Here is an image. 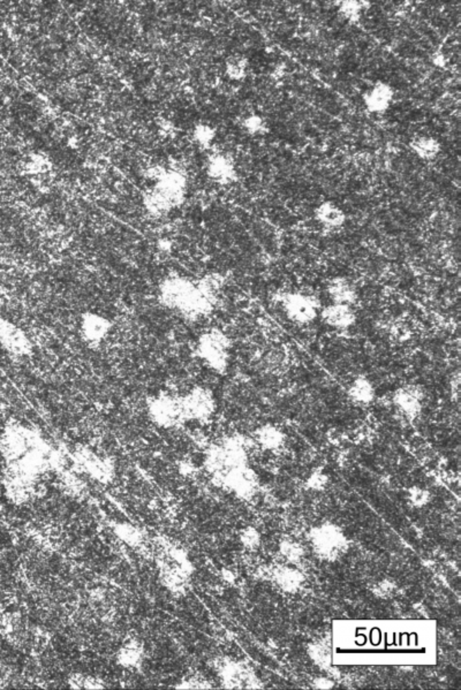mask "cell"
<instances>
[{
  "mask_svg": "<svg viewBox=\"0 0 461 690\" xmlns=\"http://www.w3.org/2000/svg\"><path fill=\"white\" fill-rule=\"evenodd\" d=\"M110 330L111 323L106 318L92 312H87L82 316L80 331L82 337L88 344H99L107 337Z\"/></svg>",
  "mask_w": 461,
  "mask_h": 690,
  "instance_id": "obj_12",
  "label": "cell"
},
{
  "mask_svg": "<svg viewBox=\"0 0 461 690\" xmlns=\"http://www.w3.org/2000/svg\"><path fill=\"white\" fill-rule=\"evenodd\" d=\"M309 652H310V656H312V659H314L317 664L322 665V666H325V665L329 664V661H330V652H329L328 649L324 648L323 645H312L310 650H309Z\"/></svg>",
  "mask_w": 461,
  "mask_h": 690,
  "instance_id": "obj_30",
  "label": "cell"
},
{
  "mask_svg": "<svg viewBox=\"0 0 461 690\" xmlns=\"http://www.w3.org/2000/svg\"><path fill=\"white\" fill-rule=\"evenodd\" d=\"M321 317L325 324L337 330H348L357 323L353 305L343 303H332L322 309Z\"/></svg>",
  "mask_w": 461,
  "mask_h": 690,
  "instance_id": "obj_11",
  "label": "cell"
},
{
  "mask_svg": "<svg viewBox=\"0 0 461 690\" xmlns=\"http://www.w3.org/2000/svg\"><path fill=\"white\" fill-rule=\"evenodd\" d=\"M148 413L155 425L160 428L171 429L185 423L181 399L169 393H160L148 402Z\"/></svg>",
  "mask_w": 461,
  "mask_h": 690,
  "instance_id": "obj_4",
  "label": "cell"
},
{
  "mask_svg": "<svg viewBox=\"0 0 461 690\" xmlns=\"http://www.w3.org/2000/svg\"><path fill=\"white\" fill-rule=\"evenodd\" d=\"M422 392L415 386H404L393 396L397 408L406 416H416L422 409Z\"/></svg>",
  "mask_w": 461,
  "mask_h": 690,
  "instance_id": "obj_14",
  "label": "cell"
},
{
  "mask_svg": "<svg viewBox=\"0 0 461 690\" xmlns=\"http://www.w3.org/2000/svg\"><path fill=\"white\" fill-rule=\"evenodd\" d=\"M43 439L39 432L22 425H12L4 432L0 441V450L7 462H14L28 450L41 444Z\"/></svg>",
  "mask_w": 461,
  "mask_h": 690,
  "instance_id": "obj_3",
  "label": "cell"
},
{
  "mask_svg": "<svg viewBox=\"0 0 461 690\" xmlns=\"http://www.w3.org/2000/svg\"><path fill=\"white\" fill-rule=\"evenodd\" d=\"M314 217L322 226L337 230L344 226L346 223V214L340 207L331 201H325L314 211Z\"/></svg>",
  "mask_w": 461,
  "mask_h": 690,
  "instance_id": "obj_16",
  "label": "cell"
},
{
  "mask_svg": "<svg viewBox=\"0 0 461 690\" xmlns=\"http://www.w3.org/2000/svg\"><path fill=\"white\" fill-rule=\"evenodd\" d=\"M248 60L241 55H233L226 60L225 71L230 80L241 81L247 76Z\"/></svg>",
  "mask_w": 461,
  "mask_h": 690,
  "instance_id": "obj_22",
  "label": "cell"
},
{
  "mask_svg": "<svg viewBox=\"0 0 461 690\" xmlns=\"http://www.w3.org/2000/svg\"><path fill=\"white\" fill-rule=\"evenodd\" d=\"M160 300L165 307L189 319L208 315L214 305L198 284L184 278H171L163 282Z\"/></svg>",
  "mask_w": 461,
  "mask_h": 690,
  "instance_id": "obj_1",
  "label": "cell"
},
{
  "mask_svg": "<svg viewBox=\"0 0 461 690\" xmlns=\"http://www.w3.org/2000/svg\"><path fill=\"white\" fill-rule=\"evenodd\" d=\"M377 588H378V591H377V593H378L380 596H382V595H385V596H387L389 593H392L393 590V586H391L389 581H384L382 584H378Z\"/></svg>",
  "mask_w": 461,
  "mask_h": 690,
  "instance_id": "obj_33",
  "label": "cell"
},
{
  "mask_svg": "<svg viewBox=\"0 0 461 690\" xmlns=\"http://www.w3.org/2000/svg\"><path fill=\"white\" fill-rule=\"evenodd\" d=\"M209 178L221 185H230L237 180V171L230 157L221 153L212 156L207 165Z\"/></svg>",
  "mask_w": 461,
  "mask_h": 690,
  "instance_id": "obj_13",
  "label": "cell"
},
{
  "mask_svg": "<svg viewBox=\"0 0 461 690\" xmlns=\"http://www.w3.org/2000/svg\"><path fill=\"white\" fill-rule=\"evenodd\" d=\"M326 481H328V478H326V476H324V475H322V474H315V475H312V476L310 477V480H309L308 482V485L310 486V488H312V489H322V488H324L325 484H326Z\"/></svg>",
  "mask_w": 461,
  "mask_h": 690,
  "instance_id": "obj_31",
  "label": "cell"
},
{
  "mask_svg": "<svg viewBox=\"0 0 461 690\" xmlns=\"http://www.w3.org/2000/svg\"><path fill=\"white\" fill-rule=\"evenodd\" d=\"M260 534L254 528L245 529L241 532V541L248 548H256L260 545Z\"/></svg>",
  "mask_w": 461,
  "mask_h": 690,
  "instance_id": "obj_29",
  "label": "cell"
},
{
  "mask_svg": "<svg viewBox=\"0 0 461 690\" xmlns=\"http://www.w3.org/2000/svg\"><path fill=\"white\" fill-rule=\"evenodd\" d=\"M257 443L266 450H277L282 448L285 441V434L276 425H266L256 432Z\"/></svg>",
  "mask_w": 461,
  "mask_h": 690,
  "instance_id": "obj_20",
  "label": "cell"
},
{
  "mask_svg": "<svg viewBox=\"0 0 461 690\" xmlns=\"http://www.w3.org/2000/svg\"><path fill=\"white\" fill-rule=\"evenodd\" d=\"M221 484L242 498L249 499L257 486L256 474L247 466L237 467L217 477Z\"/></svg>",
  "mask_w": 461,
  "mask_h": 690,
  "instance_id": "obj_9",
  "label": "cell"
},
{
  "mask_svg": "<svg viewBox=\"0 0 461 690\" xmlns=\"http://www.w3.org/2000/svg\"><path fill=\"white\" fill-rule=\"evenodd\" d=\"M348 396L352 401L359 406L371 405L375 400L376 391L373 382L366 377H357L350 385Z\"/></svg>",
  "mask_w": 461,
  "mask_h": 690,
  "instance_id": "obj_19",
  "label": "cell"
},
{
  "mask_svg": "<svg viewBox=\"0 0 461 690\" xmlns=\"http://www.w3.org/2000/svg\"><path fill=\"white\" fill-rule=\"evenodd\" d=\"M409 148L414 155L418 156L422 160H426V162H432L434 159L437 158V156L441 153V150H442V146H441L439 139L436 137H428V135H422V137L413 139L409 142Z\"/></svg>",
  "mask_w": 461,
  "mask_h": 690,
  "instance_id": "obj_18",
  "label": "cell"
},
{
  "mask_svg": "<svg viewBox=\"0 0 461 690\" xmlns=\"http://www.w3.org/2000/svg\"><path fill=\"white\" fill-rule=\"evenodd\" d=\"M280 552L283 553L284 557L287 560L292 561V563L299 561L302 554H303L301 546L296 541H285L283 544L280 545Z\"/></svg>",
  "mask_w": 461,
  "mask_h": 690,
  "instance_id": "obj_27",
  "label": "cell"
},
{
  "mask_svg": "<svg viewBox=\"0 0 461 690\" xmlns=\"http://www.w3.org/2000/svg\"><path fill=\"white\" fill-rule=\"evenodd\" d=\"M368 7H371V3H367V1L345 0V1H340L339 11L343 14V17L348 20L350 22H357L360 20L362 11L366 10Z\"/></svg>",
  "mask_w": 461,
  "mask_h": 690,
  "instance_id": "obj_23",
  "label": "cell"
},
{
  "mask_svg": "<svg viewBox=\"0 0 461 690\" xmlns=\"http://www.w3.org/2000/svg\"><path fill=\"white\" fill-rule=\"evenodd\" d=\"M221 675L226 688H257L254 677H250L249 672L239 663L228 661L223 665Z\"/></svg>",
  "mask_w": 461,
  "mask_h": 690,
  "instance_id": "obj_15",
  "label": "cell"
},
{
  "mask_svg": "<svg viewBox=\"0 0 461 690\" xmlns=\"http://www.w3.org/2000/svg\"><path fill=\"white\" fill-rule=\"evenodd\" d=\"M242 127L249 135L259 137V135H266L268 132V123L263 117L259 114H250L245 118L242 121Z\"/></svg>",
  "mask_w": 461,
  "mask_h": 690,
  "instance_id": "obj_24",
  "label": "cell"
},
{
  "mask_svg": "<svg viewBox=\"0 0 461 690\" xmlns=\"http://www.w3.org/2000/svg\"><path fill=\"white\" fill-rule=\"evenodd\" d=\"M0 345L14 357H28L33 352V344L27 334L5 318H0Z\"/></svg>",
  "mask_w": 461,
  "mask_h": 690,
  "instance_id": "obj_8",
  "label": "cell"
},
{
  "mask_svg": "<svg viewBox=\"0 0 461 690\" xmlns=\"http://www.w3.org/2000/svg\"><path fill=\"white\" fill-rule=\"evenodd\" d=\"M193 137H194V139H195L200 146L207 148V146L212 144V141L216 137V130L210 125L198 123V125H196L195 128H194Z\"/></svg>",
  "mask_w": 461,
  "mask_h": 690,
  "instance_id": "obj_25",
  "label": "cell"
},
{
  "mask_svg": "<svg viewBox=\"0 0 461 690\" xmlns=\"http://www.w3.org/2000/svg\"><path fill=\"white\" fill-rule=\"evenodd\" d=\"M275 579L277 584L287 593H296L303 584V575L299 570L293 568L284 567L277 570Z\"/></svg>",
  "mask_w": 461,
  "mask_h": 690,
  "instance_id": "obj_21",
  "label": "cell"
},
{
  "mask_svg": "<svg viewBox=\"0 0 461 690\" xmlns=\"http://www.w3.org/2000/svg\"><path fill=\"white\" fill-rule=\"evenodd\" d=\"M432 62L435 64L437 67H445V64H446V60H445L444 55L442 53H436L432 58Z\"/></svg>",
  "mask_w": 461,
  "mask_h": 690,
  "instance_id": "obj_34",
  "label": "cell"
},
{
  "mask_svg": "<svg viewBox=\"0 0 461 690\" xmlns=\"http://www.w3.org/2000/svg\"><path fill=\"white\" fill-rule=\"evenodd\" d=\"M312 545L319 557L335 560L336 558L344 553L348 548V541L340 529L336 525L325 523L317 528L312 529Z\"/></svg>",
  "mask_w": 461,
  "mask_h": 690,
  "instance_id": "obj_5",
  "label": "cell"
},
{
  "mask_svg": "<svg viewBox=\"0 0 461 690\" xmlns=\"http://www.w3.org/2000/svg\"><path fill=\"white\" fill-rule=\"evenodd\" d=\"M230 340L219 330H212L198 339V355L216 373H224L230 362Z\"/></svg>",
  "mask_w": 461,
  "mask_h": 690,
  "instance_id": "obj_2",
  "label": "cell"
},
{
  "mask_svg": "<svg viewBox=\"0 0 461 690\" xmlns=\"http://www.w3.org/2000/svg\"><path fill=\"white\" fill-rule=\"evenodd\" d=\"M180 399L186 421H208L216 410L214 394L205 387H195Z\"/></svg>",
  "mask_w": 461,
  "mask_h": 690,
  "instance_id": "obj_6",
  "label": "cell"
},
{
  "mask_svg": "<svg viewBox=\"0 0 461 690\" xmlns=\"http://www.w3.org/2000/svg\"><path fill=\"white\" fill-rule=\"evenodd\" d=\"M283 307L289 321L305 325L315 321L319 314V301L303 293H289L283 298Z\"/></svg>",
  "mask_w": 461,
  "mask_h": 690,
  "instance_id": "obj_7",
  "label": "cell"
},
{
  "mask_svg": "<svg viewBox=\"0 0 461 690\" xmlns=\"http://www.w3.org/2000/svg\"><path fill=\"white\" fill-rule=\"evenodd\" d=\"M328 292L333 303L353 305L357 302V289L348 279L341 277L333 279L329 284Z\"/></svg>",
  "mask_w": 461,
  "mask_h": 690,
  "instance_id": "obj_17",
  "label": "cell"
},
{
  "mask_svg": "<svg viewBox=\"0 0 461 690\" xmlns=\"http://www.w3.org/2000/svg\"><path fill=\"white\" fill-rule=\"evenodd\" d=\"M312 686L316 689H330V688L333 687V682L331 680H329L326 677H317L316 680L312 682Z\"/></svg>",
  "mask_w": 461,
  "mask_h": 690,
  "instance_id": "obj_32",
  "label": "cell"
},
{
  "mask_svg": "<svg viewBox=\"0 0 461 690\" xmlns=\"http://www.w3.org/2000/svg\"><path fill=\"white\" fill-rule=\"evenodd\" d=\"M394 98V90L389 83L377 81L362 96L364 106L371 113H384L390 109Z\"/></svg>",
  "mask_w": 461,
  "mask_h": 690,
  "instance_id": "obj_10",
  "label": "cell"
},
{
  "mask_svg": "<svg viewBox=\"0 0 461 690\" xmlns=\"http://www.w3.org/2000/svg\"><path fill=\"white\" fill-rule=\"evenodd\" d=\"M408 497L409 502H412L413 506L422 507V506L428 504L429 499H430V493L426 490L420 489V488H413V489L409 490Z\"/></svg>",
  "mask_w": 461,
  "mask_h": 690,
  "instance_id": "obj_28",
  "label": "cell"
},
{
  "mask_svg": "<svg viewBox=\"0 0 461 690\" xmlns=\"http://www.w3.org/2000/svg\"><path fill=\"white\" fill-rule=\"evenodd\" d=\"M119 661L125 666H137L141 661V649L135 644L127 645L119 654Z\"/></svg>",
  "mask_w": 461,
  "mask_h": 690,
  "instance_id": "obj_26",
  "label": "cell"
}]
</instances>
